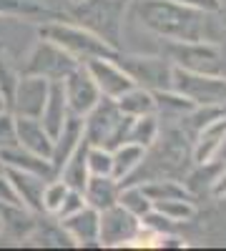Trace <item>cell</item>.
Wrapping results in <instances>:
<instances>
[{
  "label": "cell",
  "instance_id": "cell-1",
  "mask_svg": "<svg viewBox=\"0 0 226 251\" xmlns=\"http://www.w3.org/2000/svg\"><path fill=\"white\" fill-rule=\"evenodd\" d=\"M138 23L163 40H209V13L178 0H136Z\"/></svg>",
  "mask_w": 226,
  "mask_h": 251
},
{
  "label": "cell",
  "instance_id": "cell-2",
  "mask_svg": "<svg viewBox=\"0 0 226 251\" xmlns=\"http://www.w3.org/2000/svg\"><path fill=\"white\" fill-rule=\"evenodd\" d=\"M38 33H40V38H48L55 46H60L78 63H86V60L98 58V55H103V58H118L121 55L116 48H111L103 38H98L88 28L78 25V23H63L60 18L46 20Z\"/></svg>",
  "mask_w": 226,
  "mask_h": 251
},
{
  "label": "cell",
  "instance_id": "cell-3",
  "mask_svg": "<svg viewBox=\"0 0 226 251\" xmlns=\"http://www.w3.org/2000/svg\"><path fill=\"white\" fill-rule=\"evenodd\" d=\"M131 116H126L113 98L100 96V100L83 116V136L91 146H103L113 151L116 146L128 141Z\"/></svg>",
  "mask_w": 226,
  "mask_h": 251
},
{
  "label": "cell",
  "instance_id": "cell-4",
  "mask_svg": "<svg viewBox=\"0 0 226 251\" xmlns=\"http://www.w3.org/2000/svg\"><path fill=\"white\" fill-rule=\"evenodd\" d=\"M73 5V18L78 25L103 38L111 48H121L123 15L128 10V0H80Z\"/></svg>",
  "mask_w": 226,
  "mask_h": 251
},
{
  "label": "cell",
  "instance_id": "cell-5",
  "mask_svg": "<svg viewBox=\"0 0 226 251\" xmlns=\"http://www.w3.org/2000/svg\"><path fill=\"white\" fill-rule=\"evenodd\" d=\"M171 88L194 106H226V78L219 73H194L174 66Z\"/></svg>",
  "mask_w": 226,
  "mask_h": 251
},
{
  "label": "cell",
  "instance_id": "cell-6",
  "mask_svg": "<svg viewBox=\"0 0 226 251\" xmlns=\"http://www.w3.org/2000/svg\"><path fill=\"white\" fill-rule=\"evenodd\" d=\"M169 60L176 68L194 73H219L221 50L211 40H166Z\"/></svg>",
  "mask_w": 226,
  "mask_h": 251
},
{
  "label": "cell",
  "instance_id": "cell-7",
  "mask_svg": "<svg viewBox=\"0 0 226 251\" xmlns=\"http://www.w3.org/2000/svg\"><path fill=\"white\" fill-rule=\"evenodd\" d=\"M121 68L131 75V80L149 91H166L171 88L174 63L161 55H118Z\"/></svg>",
  "mask_w": 226,
  "mask_h": 251
},
{
  "label": "cell",
  "instance_id": "cell-8",
  "mask_svg": "<svg viewBox=\"0 0 226 251\" xmlns=\"http://www.w3.org/2000/svg\"><path fill=\"white\" fill-rule=\"evenodd\" d=\"M78 66L80 63L73 55H68L60 46H55L48 38H40L38 46L30 53V58H28V63H25L23 73H35V75H43L48 80H63Z\"/></svg>",
  "mask_w": 226,
  "mask_h": 251
},
{
  "label": "cell",
  "instance_id": "cell-9",
  "mask_svg": "<svg viewBox=\"0 0 226 251\" xmlns=\"http://www.w3.org/2000/svg\"><path fill=\"white\" fill-rule=\"evenodd\" d=\"M50 91V80L35 73H23L18 75L15 88L8 98V111L13 116H30V118H40L46 106V98Z\"/></svg>",
  "mask_w": 226,
  "mask_h": 251
},
{
  "label": "cell",
  "instance_id": "cell-10",
  "mask_svg": "<svg viewBox=\"0 0 226 251\" xmlns=\"http://www.w3.org/2000/svg\"><path fill=\"white\" fill-rule=\"evenodd\" d=\"M141 231V221L128 214L123 206L113 203L100 211L98 246H131V241Z\"/></svg>",
  "mask_w": 226,
  "mask_h": 251
},
{
  "label": "cell",
  "instance_id": "cell-11",
  "mask_svg": "<svg viewBox=\"0 0 226 251\" xmlns=\"http://www.w3.org/2000/svg\"><path fill=\"white\" fill-rule=\"evenodd\" d=\"M86 71L91 73L93 83L98 86L100 96H106V98H118L123 96L128 88H133L136 83L131 80V75L121 68V63L116 58H103V55H98V58H91L83 63Z\"/></svg>",
  "mask_w": 226,
  "mask_h": 251
},
{
  "label": "cell",
  "instance_id": "cell-12",
  "mask_svg": "<svg viewBox=\"0 0 226 251\" xmlns=\"http://www.w3.org/2000/svg\"><path fill=\"white\" fill-rule=\"evenodd\" d=\"M60 83H63V93H66V100H68V111L75 113V116H80V118H83L96 106V103L100 100V91H98V86L93 83V78L86 71L83 63H80L78 68H73Z\"/></svg>",
  "mask_w": 226,
  "mask_h": 251
},
{
  "label": "cell",
  "instance_id": "cell-13",
  "mask_svg": "<svg viewBox=\"0 0 226 251\" xmlns=\"http://www.w3.org/2000/svg\"><path fill=\"white\" fill-rule=\"evenodd\" d=\"M224 143H226V113L209 121L206 126H201V128L194 133V149H191L194 166L216 161L219 151L224 149Z\"/></svg>",
  "mask_w": 226,
  "mask_h": 251
},
{
  "label": "cell",
  "instance_id": "cell-14",
  "mask_svg": "<svg viewBox=\"0 0 226 251\" xmlns=\"http://www.w3.org/2000/svg\"><path fill=\"white\" fill-rule=\"evenodd\" d=\"M63 231L71 236L73 246H98V228H100V211H96L93 206H83L80 211L66 216V219H55Z\"/></svg>",
  "mask_w": 226,
  "mask_h": 251
},
{
  "label": "cell",
  "instance_id": "cell-15",
  "mask_svg": "<svg viewBox=\"0 0 226 251\" xmlns=\"http://www.w3.org/2000/svg\"><path fill=\"white\" fill-rule=\"evenodd\" d=\"M35 211L25 208L23 203H0V236H5L10 241H28L33 234V228L38 226Z\"/></svg>",
  "mask_w": 226,
  "mask_h": 251
},
{
  "label": "cell",
  "instance_id": "cell-16",
  "mask_svg": "<svg viewBox=\"0 0 226 251\" xmlns=\"http://www.w3.org/2000/svg\"><path fill=\"white\" fill-rule=\"evenodd\" d=\"M15 138L18 146L25 149L30 153L46 156L50 158L53 151V138L46 131V126L40 123V118H30V116H15Z\"/></svg>",
  "mask_w": 226,
  "mask_h": 251
},
{
  "label": "cell",
  "instance_id": "cell-17",
  "mask_svg": "<svg viewBox=\"0 0 226 251\" xmlns=\"http://www.w3.org/2000/svg\"><path fill=\"white\" fill-rule=\"evenodd\" d=\"M3 171H5V176L10 178V183H13V188H15L18 201L23 203L25 208H30V211L43 214L40 196H43L46 181H50V178H43V176L30 174V171H20V169H8V166H3Z\"/></svg>",
  "mask_w": 226,
  "mask_h": 251
},
{
  "label": "cell",
  "instance_id": "cell-18",
  "mask_svg": "<svg viewBox=\"0 0 226 251\" xmlns=\"http://www.w3.org/2000/svg\"><path fill=\"white\" fill-rule=\"evenodd\" d=\"M83 141V118L68 113L63 128L58 131V136L53 138V151H50V163H53V171L58 176V169L68 161V156L78 149V143Z\"/></svg>",
  "mask_w": 226,
  "mask_h": 251
},
{
  "label": "cell",
  "instance_id": "cell-19",
  "mask_svg": "<svg viewBox=\"0 0 226 251\" xmlns=\"http://www.w3.org/2000/svg\"><path fill=\"white\" fill-rule=\"evenodd\" d=\"M0 163L8 166V169H20V171L38 174V176H43V178H55V171H53L50 158L38 156V153H30V151H25V149H20V146H13V149L0 151Z\"/></svg>",
  "mask_w": 226,
  "mask_h": 251
},
{
  "label": "cell",
  "instance_id": "cell-20",
  "mask_svg": "<svg viewBox=\"0 0 226 251\" xmlns=\"http://www.w3.org/2000/svg\"><path fill=\"white\" fill-rule=\"evenodd\" d=\"M68 113L71 111H68L66 93H63V83H60V80H50V91H48V98H46L43 113H40V123L46 126V131L50 133V138H55L58 131L63 128Z\"/></svg>",
  "mask_w": 226,
  "mask_h": 251
},
{
  "label": "cell",
  "instance_id": "cell-21",
  "mask_svg": "<svg viewBox=\"0 0 226 251\" xmlns=\"http://www.w3.org/2000/svg\"><path fill=\"white\" fill-rule=\"evenodd\" d=\"M118 191H121V183L113 176H88L83 186V199L96 211H103V208L118 203Z\"/></svg>",
  "mask_w": 226,
  "mask_h": 251
},
{
  "label": "cell",
  "instance_id": "cell-22",
  "mask_svg": "<svg viewBox=\"0 0 226 251\" xmlns=\"http://www.w3.org/2000/svg\"><path fill=\"white\" fill-rule=\"evenodd\" d=\"M88 141L83 136V141L78 143V149L68 156V161L58 169V178H63L71 188H78V191H83V186L88 181V163H86V153H88Z\"/></svg>",
  "mask_w": 226,
  "mask_h": 251
},
{
  "label": "cell",
  "instance_id": "cell-23",
  "mask_svg": "<svg viewBox=\"0 0 226 251\" xmlns=\"http://www.w3.org/2000/svg\"><path fill=\"white\" fill-rule=\"evenodd\" d=\"M111 156H113V178L118 183H123L141 166L143 156H146V149L138 146V143L123 141L121 146H116V149L111 151Z\"/></svg>",
  "mask_w": 226,
  "mask_h": 251
},
{
  "label": "cell",
  "instance_id": "cell-24",
  "mask_svg": "<svg viewBox=\"0 0 226 251\" xmlns=\"http://www.w3.org/2000/svg\"><path fill=\"white\" fill-rule=\"evenodd\" d=\"M116 103H118V108L126 113V116H131V118H136V116H146V113H156V98H153V91L141 88V86L128 88L123 96L116 98Z\"/></svg>",
  "mask_w": 226,
  "mask_h": 251
},
{
  "label": "cell",
  "instance_id": "cell-25",
  "mask_svg": "<svg viewBox=\"0 0 226 251\" xmlns=\"http://www.w3.org/2000/svg\"><path fill=\"white\" fill-rule=\"evenodd\" d=\"M141 188L153 203L166 199H194L186 183H181L178 178H149L141 183Z\"/></svg>",
  "mask_w": 226,
  "mask_h": 251
},
{
  "label": "cell",
  "instance_id": "cell-26",
  "mask_svg": "<svg viewBox=\"0 0 226 251\" xmlns=\"http://www.w3.org/2000/svg\"><path fill=\"white\" fill-rule=\"evenodd\" d=\"M153 98H156V113L163 116V118H183L189 111H194L196 106L186 98L181 96L178 91L174 88H166V91H153Z\"/></svg>",
  "mask_w": 226,
  "mask_h": 251
},
{
  "label": "cell",
  "instance_id": "cell-27",
  "mask_svg": "<svg viewBox=\"0 0 226 251\" xmlns=\"http://www.w3.org/2000/svg\"><path fill=\"white\" fill-rule=\"evenodd\" d=\"M0 15L8 18H43V20H55L60 15H55L53 10H48L43 3L38 0H0Z\"/></svg>",
  "mask_w": 226,
  "mask_h": 251
},
{
  "label": "cell",
  "instance_id": "cell-28",
  "mask_svg": "<svg viewBox=\"0 0 226 251\" xmlns=\"http://www.w3.org/2000/svg\"><path fill=\"white\" fill-rule=\"evenodd\" d=\"M161 136V118L158 113H146V116H136L131 118V126H128V141L131 143H138L143 149Z\"/></svg>",
  "mask_w": 226,
  "mask_h": 251
},
{
  "label": "cell",
  "instance_id": "cell-29",
  "mask_svg": "<svg viewBox=\"0 0 226 251\" xmlns=\"http://www.w3.org/2000/svg\"><path fill=\"white\" fill-rule=\"evenodd\" d=\"M118 206H123L128 214H133L138 221L146 216L151 208H153V201L143 194L141 183H121V191H118Z\"/></svg>",
  "mask_w": 226,
  "mask_h": 251
},
{
  "label": "cell",
  "instance_id": "cell-30",
  "mask_svg": "<svg viewBox=\"0 0 226 251\" xmlns=\"http://www.w3.org/2000/svg\"><path fill=\"white\" fill-rule=\"evenodd\" d=\"M153 208H156L158 214H163L166 219H171L174 224L191 221V219L196 216L194 199H166V201H156Z\"/></svg>",
  "mask_w": 226,
  "mask_h": 251
},
{
  "label": "cell",
  "instance_id": "cell-31",
  "mask_svg": "<svg viewBox=\"0 0 226 251\" xmlns=\"http://www.w3.org/2000/svg\"><path fill=\"white\" fill-rule=\"evenodd\" d=\"M28 241H35L38 246H55V249L73 246L71 236L63 231V226H60L58 221H55V226H46V224L38 221V226L33 228V234L28 236Z\"/></svg>",
  "mask_w": 226,
  "mask_h": 251
},
{
  "label": "cell",
  "instance_id": "cell-32",
  "mask_svg": "<svg viewBox=\"0 0 226 251\" xmlns=\"http://www.w3.org/2000/svg\"><path fill=\"white\" fill-rule=\"evenodd\" d=\"M68 183L63 181V178H50V181H46V186H43V196H40V206H43V214H48V216H55V211H58V206H60V201H63V196L68 194Z\"/></svg>",
  "mask_w": 226,
  "mask_h": 251
},
{
  "label": "cell",
  "instance_id": "cell-33",
  "mask_svg": "<svg viewBox=\"0 0 226 251\" xmlns=\"http://www.w3.org/2000/svg\"><path fill=\"white\" fill-rule=\"evenodd\" d=\"M86 163L91 176H113V156L103 146H88Z\"/></svg>",
  "mask_w": 226,
  "mask_h": 251
},
{
  "label": "cell",
  "instance_id": "cell-34",
  "mask_svg": "<svg viewBox=\"0 0 226 251\" xmlns=\"http://www.w3.org/2000/svg\"><path fill=\"white\" fill-rule=\"evenodd\" d=\"M15 80H18V73L13 68V60L0 50V93H3V98L8 100L13 88H15Z\"/></svg>",
  "mask_w": 226,
  "mask_h": 251
},
{
  "label": "cell",
  "instance_id": "cell-35",
  "mask_svg": "<svg viewBox=\"0 0 226 251\" xmlns=\"http://www.w3.org/2000/svg\"><path fill=\"white\" fill-rule=\"evenodd\" d=\"M86 206V199H83V191H78V188H68V194L63 196V201H60L58 211H55V219H66L75 211H80V208Z\"/></svg>",
  "mask_w": 226,
  "mask_h": 251
},
{
  "label": "cell",
  "instance_id": "cell-36",
  "mask_svg": "<svg viewBox=\"0 0 226 251\" xmlns=\"http://www.w3.org/2000/svg\"><path fill=\"white\" fill-rule=\"evenodd\" d=\"M13 146H18V138H15V116L10 111H3V113H0V151L13 149Z\"/></svg>",
  "mask_w": 226,
  "mask_h": 251
},
{
  "label": "cell",
  "instance_id": "cell-37",
  "mask_svg": "<svg viewBox=\"0 0 226 251\" xmlns=\"http://www.w3.org/2000/svg\"><path fill=\"white\" fill-rule=\"evenodd\" d=\"M178 3L189 5L194 10H201V13H219L221 10V0H178Z\"/></svg>",
  "mask_w": 226,
  "mask_h": 251
},
{
  "label": "cell",
  "instance_id": "cell-38",
  "mask_svg": "<svg viewBox=\"0 0 226 251\" xmlns=\"http://www.w3.org/2000/svg\"><path fill=\"white\" fill-rule=\"evenodd\" d=\"M0 203H20L10 178L5 176V171H0Z\"/></svg>",
  "mask_w": 226,
  "mask_h": 251
},
{
  "label": "cell",
  "instance_id": "cell-39",
  "mask_svg": "<svg viewBox=\"0 0 226 251\" xmlns=\"http://www.w3.org/2000/svg\"><path fill=\"white\" fill-rule=\"evenodd\" d=\"M209 191H211V196L214 199H226V169H221V174L214 178V183H211V188H209Z\"/></svg>",
  "mask_w": 226,
  "mask_h": 251
},
{
  "label": "cell",
  "instance_id": "cell-40",
  "mask_svg": "<svg viewBox=\"0 0 226 251\" xmlns=\"http://www.w3.org/2000/svg\"><path fill=\"white\" fill-rule=\"evenodd\" d=\"M3 111H8V100L3 98V93H0V113H3Z\"/></svg>",
  "mask_w": 226,
  "mask_h": 251
},
{
  "label": "cell",
  "instance_id": "cell-41",
  "mask_svg": "<svg viewBox=\"0 0 226 251\" xmlns=\"http://www.w3.org/2000/svg\"><path fill=\"white\" fill-rule=\"evenodd\" d=\"M221 166H224V169H226V156H224V158H221Z\"/></svg>",
  "mask_w": 226,
  "mask_h": 251
},
{
  "label": "cell",
  "instance_id": "cell-42",
  "mask_svg": "<svg viewBox=\"0 0 226 251\" xmlns=\"http://www.w3.org/2000/svg\"><path fill=\"white\" fill-rule=\"evenodd\" d=\"M71 3H80V0H71Z\"/></svg>",
  "mask_w": 226,
  "mask_h": 251
},
{
  "label": "cell",
  "instance_id": "cell-43",
  "mask_svg": "<svg viewBox=\"0 0 226 251\" xmlns=\"http://www.w3.org/2000/svg\"><path fill=\"white\" fill-rule=\"evenodd\" d=\"M0 171H3V163H0Z\"/></svg>",
  "mask_w": 226,
  "mask_h": 251
},
{
  "label": "cell",
  "instance_id": "cell-44",
  "mask_svg": "<svg viewBox=\"0 0 226 251\" xmlns=\"http://www.w3.org/2000/svg\"><path fill=\"white\" fill-rule=\"evenodd\" d=\"M0 231H3V228H0Z\"/></svg>",
  "mask_w": 226,
  "mask_h": 251
},
{
  "label": "cell",
  "instance_id": "cell-45",
  "mask_svg": "<svg viewBox=\"0 0 226 251\" xmlns=\"http://www.w3.org/2000/svg\"><path fill=\"white\" fill-rule=\"evenodd\" d=\"M221 3H224V0H221Z\"/></svg>",
  "mask_w": 226,
  "mask_h": 251
}]
</instances>
